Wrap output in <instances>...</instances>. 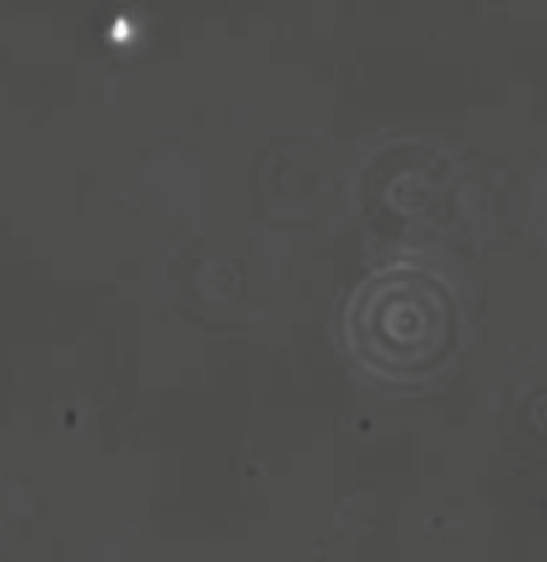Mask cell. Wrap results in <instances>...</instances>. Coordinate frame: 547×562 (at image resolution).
Returning a JSON list of instances; mask_svg holds the SVG:
<instances>
[]
</instances>
